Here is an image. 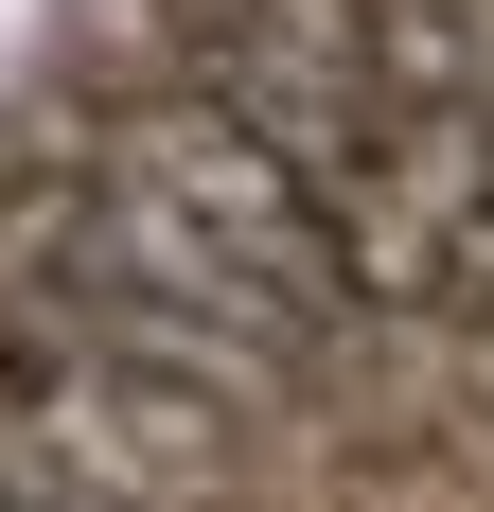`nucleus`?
Masks as SVG:
<instances>
[{
  "label": "nucleus",
  "instance_id": "nucleus-1",
  "mask_svg": "<svg viewBox=\"0 0 494 512\" xmlns=\"http://www.w3.org/2000/svg\"><path fill=\"white\" fill-rule=\"evenodd\" d=\"M0 318L106 407H247L336 354V248L247 106H124L89 159L0 195Z\"/></svg>",
  "mask_w": 494,
  "mask_h": 512
},
{
  "label": "nucleus",
  "instance_id": "nucleus-2",
  "mask_svg": "<svg viewBox=\"0 0 494 512\" xmlns=\"http://www.w3.org/2000/svg\"><path fill=\"white\" fill-rule=\"evenodd\" d=\"M0 512H36V495H18V477H0Z\"/></svg>",
  "mask_w": 494,
  "mask_h": 512
}]
</instances>
